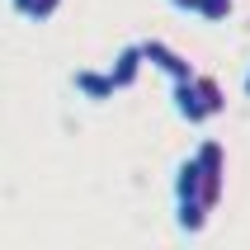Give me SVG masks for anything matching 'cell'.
Returning a JSON list of instances; mask_svg holds the SVG:
<instances>
[{"label":"cell","instance_id":"cell-7","mask_svg":"<svg viewBox=\"0 0 250 250\" xmlns=\"http://www.w3.org/2000/svg\"><path fill=\"white\" fill-rule=\"evenodd\" d=\"M170 5L180 14H198V19H203V5H208V0H170Z\"/></svg>","mask_w":250,"mask_h":250},{"label":"cell","instance_id":"cell-4","mask_svg":"<svg viewBox=\"0 0 250 250\" xmlns=\"http://www.w3.org/2000/svg\"><path fill=\"white\" fill-rule=\"evenodd\" d=\"M142 66H146V52H142V42H127L123 52L113 57L109 76L118 81V90H132V85H137V76H142Z\"/></svg>","mask_w":250,"mask_h":250},{"label":"cell","instance_id":"cell-6","mask_svg":"<svg viewBox=\"0 0 250 250\" xmlns=\"http://www.w3.org/2000/svg\"><path fill=\"white\" fill-rule=\"evenodd\" d=\"M57 5H62V0H28L24 19H33V24H42V19H52V14H57Z\"/></svg>","mask_w":250,"mask_h":250},{"label":"cell","instance_id":"cell-5","mask_svg":"<svg viewBox=\"0 0 250 250\" xmlns=\"http://www.w3.org/2000/svg\"><path fill=\"white\" fill-rule=\"evenodd\" d=\"M71 85H76L85 99H95V104H104V99L118 95V81H113L109 71H76V76H71Z\"/></svg>","mask_w":250,"mask_h":250},{"label":"cell","instance_id":"cell-1","mask_svg":"<svg viewBox=\"0 0 250 250\" xmlns=\"http://www.w3.org/2000/svg\"><path fill=\"white\" fill-rule=\"evenodd\" d=\"M212 208H217V203H212V194H208V175L198 166V156H184L180 170H175V222H180V231L198 236V231L208 227Z\"/></svg>","mask_w":250,"mask_h":250},{"label":"cell","instance_id":"cell-2","mask_svg":"<svg viewBox=\"0 0 250 250\" xmlns=\"http://www.w3.org/2000/svg\"><path fill=\"white\" fill-rule=\"evenodd\" d=\"M170 99H175V113H180L184 123H212L217 113L227 109V95H222V85L212 81V76H189V81H175L170 85Z\"/></svg>","mask_w":250,"mask_h":250},{"label":"cell","instance_id":"cell-8","mask_svg":"<svg viewBox=\"0 0 250 250\" xmlns=\"http://www.w3.org/2000/svg\"><path fill=\"white\" fill-rule=\"evenodd\" d=\"M246 99H250V71H246Z\"/></svg>","mask_w":250,"mask_h":250},{"label":"cell","instance_id":"cell-3","mask_svg":"<svg viewBox=\"0 0 250 250\" xmlns=\"http://www.w3.org/2000/svg\"><path fill=\"white\" fill-rule=\"evenodd\" d=\"M142 52H146V66H156L161 76H170V85H175V81H189V76H198V71L189 66V57H180L170 42H161V38H146V42H142Z\"/></svg>","mask_w":250,"mask_h":250}]
</instances>
